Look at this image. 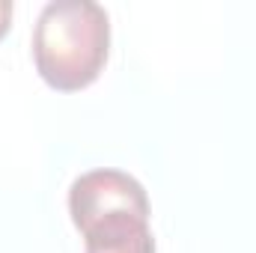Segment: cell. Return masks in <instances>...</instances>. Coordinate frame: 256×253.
Masks as SVG:
<instances>
[{
    "mask_svg": "<svg viewBox=\"0 0 256 253\" xmlns=\"http://www.w3.org/2000/svg\"><path fill=\"white\" fill-rule=\"evenodd\" d=\"M9 24H12V3L0 0V39L9 33Z\"/></svg>",
    "mask_w": 256,
    "mask_h": 253,
    "instance_id": "277c9868",
    "label": "cell"
},
{
    "mask_svg": "<svg viewBox=\"0 0 256 253\" xmlns=\"http://www.w3.org/2000/svg\"><path fill=\"white\" fill-rule=\"evenodd\" d=\"M86 253H155V236L149 218L143 214H114L80 230Z\"/></svg>",
    "mask_w": 256,
    "mask_h": 253,
    "instance_id": "3957f363",
    "label": "cell"
},
{
    "mask_svg": "<svg viewBox=\"0 0 256 253\" xmlns=\"http://www.w3.org/2000/svg\"><path fill=\"white\" fill-rule=\"evenodd\" d=\"M126 212L149 218V196L146 188L122 170H110V167L90 170L78 176L68 188V214L78 232L102 218H114Z\"/></svg>",
    "mask_w": 256,
    "mask_h": 253,
    "instance_id": "7a4b0ae2",
    "label": "cell"
},
{
    "mask_svg": "<svg viewBox=\"0 0 256 253\" xmlns=\"http://www.w3.org/2000/svg\"><path fill=\"white\" fill-rule=\"evenodd\" d=\"M110 54V18L92 0H51L33 27V63L57 92H78L98 80Z\"/></svg>",
    "mask_w": 256,
    "mask_h": 253,
    "instance_id": "6da1fadb",
    "label": "cell"
}]
</instances>
